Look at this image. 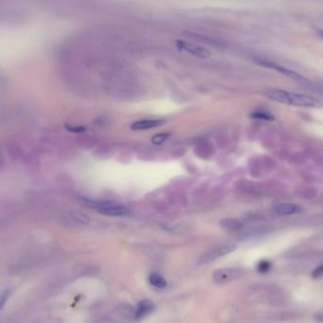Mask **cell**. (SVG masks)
<instances>
[{
  "instance_id": "2",
  "label": "cell",
  "mask_w": 323,
  "mask_h": 323,
  "mask_svg": "<svg viewBox=\"0 0 323 323\" xmlns=\"http://www.w3.org/2000/svg\"><path fill=\"white\" fill-rule=\"evenodd\" d=\"M85 204L90 208L95 209L98 212L108 216H126L130 214V211L121 205L110 201H93L85 199Z\"/></svg>"
},
{
  "instance_id": "12",
  "label": "cell",
  "mask_w": 323,
  "mask_h": 323,
  "mask_svg": "<svg viewBox=\"0 0 323 323\" xmlns=\"http://www.w3.org/2000/svg\"><path fill=\"white\" fill-rule=\"evenodd\" d=\"M251 118L254 120H260V121H274V116L270 113L267 111H259L253 112L251 114Z\"/></svg>"
},
{
  "instance_id": "5",
  "label": "cell",
  "mask_w": 323,
  "mask_h": 323,
  "mask_svg": "<svg viewBox=\"0 0 323 323\" xmlns=\"http://www.w3.org/2000/svg\"><path fill=\"white\" fill-rule=\"evenodd\" d=\"M177 46L180 49H183V50L189 52L191 55L196 56V57L202 58V59H206L211 56L210 50H208L207 48H205L201 46L196 45L194 43L179 40V41H177Z\"/></svg>"
},
{
  "instance_id": "14",
  "label": "cell",
  "mask_w": 323,
  "mask_h": 323,
  "mask_svg": "<svg viewBox=\"0 0 323 323\" xmlns=\"http://www.w3.org/2000/svg\"><path fill=\"white\" fill-rule=\"evenodd\" d=\"M169 136H170V134H168V133L156 135V136L152 138V141H153L154 144H161V143H163V142L167 139L168 138H169Z\"/></svg>"
},
{
  "instance_id": "17",
  "label": "cell",
  "mask_w": 323,
  "mask_h": 323,
  "mask_svg": "<svg viewBox=\"0 0 323 323\" xmlns=\"http://www.w3.org/2000/svg\"><path fill=\"white\" fill-rule=\"evenodd\" d=\"M9 292H5V293H3L2 294V296H1V307H3V305H4V302H5V301L8 299V294Z\"/></svg>"
},
{
  "instance_id": "10",
  "label": "cell",
  "mask_w": 323,
  "mask_h": 323,
  "mask_svg": "<svg viewBox=\"0 0 323 323\" xmlns=\"http://www.w3.org/2000/svg\"><path fill=\"white\" fill-rule=\"evenodd\" d=\"M220 226L226 231H239L243 227V224L241 223L239 220L234 219V218H226L221 221Z\"/></svg>"
},
{
  "instance_id": "6",
  "label": "cell",
  "mask_w": 323,
  "mask_h": 323,
  "mask_svg": "<svg viewBox=\"0 0 323 323\" xmlns=\"http://www.w3.org/2000/svg\"><path fill=\"white\" fill-rule=\"evenodd\" d=\"M256 63H258L259 65L263 66V67H269V68H272L274 70H277L278 72L286 75L287 77L292 79H296V80H303V76H301V74L291 70V69H288L286 67H281V66H278L276 63L274 62H271V61H268V60H264V59H258L256 60Z\"/></svg>"
},
{
  "instance_id": "15",
  "label": "cell",
  "mask_w": 323,
  "mask_h": 323,
  "mask_svg": "<svg viewBox=\"0 0 323 323\" xmlns=\"http://www.w3.org/2000/svg\"><path fill=\"white\" fill-rule=\"evenodd\" d=\"M323 276V265H321L320 267L316 268L312 273L313 278H319Z\"/></svg>"
},
{
  "instance_id": "7",
  "label": "cell",
  "mask_w": 323,
  "mask_h": 323,
  "mask_svg": "<svg viewBox=\"0 0 323 323\" xmlns=\"http://www.w3.org/2000/svg\"><path fill=\"white\" fill-rule=\"evenodd\" d=\"M273 212L278 215H293L303 212V209L296 204L279 203L273 207Z\"/></svg>"
},
{
  "instance_id": "9",
  "label": "cell",
  "mask_w": 323,
  "mask_h": 323,
  "mask_svg": "<svg viewBox=\"0 0 323 323\" xmlns=\"http://www.w3.org/2000/svg\"><path fill=\"white\" fill-rule=\"evenodd\" d=\"M155 309V303L150 300H143L140 301L137 306L136 318L140 319L143 318L146 315L150 314Z\"/></svg>"
},
{
  "instance_id": "3",
  "label": "cell",
  "mask_w": 323,
  "mask_h": 323,
  "mask_svg": "<svg viewBox=\"0 0 323 323\" xmlns=\"http://www.w3.org/2000/svg\"><path fill=\"white\" fill-rule=\"evenodd\" d=\"M245 271L241 268H222L213 273V280L217 284H224L244 276Z\"/></svg>"
},
{
  "instance_id": "1",
  "label": "cell",
  "mask_w": 323,
  "mask_h": 323,
  "mask_svg": "<svg viewBox=\"0 0 323 323\" xmlns=\"http://www.w3.org/2000/svg\"><path fill=\"white\" fill-rule=\"evenodd\" d=\"M265 95L270 100L288 104V105H294L299 107H309V108H320L323 106V102L314 97L289 92L286 90L271 89L267 90L265 92Z\"/></svg>"
},
{
  "instance_id": "11",
  "label": "cell",
  "mask_w": 323,
  "mask_h": 323,
  "mask_svg": "<svg viewBox=\"0 0 323 323\" xmlns=\"http://www.w3.org/2000/svg\"><path fill=\"white\" fill-rule=\"evenodd\" d=\"M149 282L152 286L158 288V289H162L167 286V282H166L165 278L157 273H153L150 275Z\"/></svg>"
},
{
  "instance_id": "13",
  "label": "cell",
  "mask_w": 323,
  "mask_h": 323,
  "mask_svg": "<svg viewBox=\"0 0 323 323\" xmlns=\"http://www.w3.org/2000/svg\"><path fill=\"white\" fill-rule=\"evenodd\" d=\"M272 268V264L271 262H269L268 260H262L258 263L257 265V270L259 273H268V271Z\"/></svg>"
},
{
  "instance_id": "16",
  "label": "cell",
  "mask_w": 323,
  "mask_h": 323,
  "mask_svg": "<svg viewBox=\"0 0 323 323\" xmlns=\"http://www.w3.org/2000/svg\"><path fill=\"white\" fill-rule=\"evenodd\" d=\"M67 129L68 131L72 132V133H82V132H84L86 130L82 126H76V127L75 126H67Z\"/></svg>"
},
{
  "instance_id": "4",
  "label": "cell",
  "mask_w": 323,
  "mask_h": 323,
  "mask_svg": "<svg viewBox=\"0 0 323 323\" xmlns=\"http://www.w3.org/2000/svg\"><path fill=\"white\" fill-rule=\"evenodd\" d=\"M236 248H237L236 245H219L217 247L212 248L210 251H208L207 253H205L203 256L201 257L199 263L200 264L211 263L212 261H215L216 259H218L220 257L225 256V255L232 252Z\"/></svg>"
},
{
  "instance_id": "8",
  "label": "cell",
  "mask_w": 323,
  "mask_h": 323,
  "mask_svg": "<svg viewBox=\"0 0 323 323\" xmlns=\"http://www.w3.org/2000/svg\"><path fill=\"white\" fill-rule=\"evenodd\" d=\"M164 123L161 120H142L136 122L131 125V129L135 131H140V130H148L156 128Z\"/></svg>"
},
{
  "instance_id": "18",
  "label": "cell",
  "mask_w": 323,
  "mask_h": 323,
  "mask_svg": "<svg viewBox=\"0 0 323 323\" xmlns=\"http://www.w3.org/2000/svg\"><path fill=\"white\" fill-rule=\"evenodd\" d=\"M318 33H319V34H320L322 37H323V31H319Z\"/></svg>"
}]
</instances>
